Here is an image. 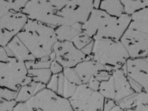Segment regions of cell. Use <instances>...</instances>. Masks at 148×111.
Returning a JSON list of instances; mask_svg holds the SVG:
<instances>
[{
	"instance_id": "cell-1",
	"label": "cell",
	"mask_w": 148,
	"mask_h": 111,
	"mask_svg": "<svg viewBox=\"0 0 148 111\" xmlns=\"http://www.w3.org/2000/svg\"><path fill=\"white\" fill-rule=\"evenodd\" d=\"M93 9L92 2L88 1H28L23 12L29 19L53 28L75 24H83Z\"/></svg>"
},
{
	"instance_id": "cell-2",
	"label": "cell",
	"mask_w": 148,
	"mask_h": 111,
	"mask_svg": "<svg viewBox=\"0 0 148 111\" xmlns=\"http://www.w3.org/2000/svg\"><path fill=\"white\" fill-rule=\"evenodd\" d=\"M130 22V16L125 14L115 17L99 9H93L82 24V32L93 40L107 38L119 41Z\"/></svg>"
},
{
	"instance_id": "cell-3",
	"label": "cell",
	"mask_w": 148,
	"mask_h": 111,
	"mask_svg": "<svg viewBox=\"0 0 148 111\" xmlns=\"http://www.w3.org/2000/svg\"><path fill=\"white\" fill-rule=\"evenodd\" d=\"M17 37L35 59L51 54L58 41L54 28L32 19H28Z\"/></svg>"
},
{
	"instance_id": "cell-4",
	"label": "cell",
	"mask_w": 148,
	"mask_h": 111,
	"mask_svg": "<svg viewBox=\"0 0 148 111\" xmlns=\"http://www.w3.org/2000/svg\"><path fill=\"white\" fill-rule=\"evenodd\" d=\"M91 57L110 71L121 69L129 58L120 41L107 38L94 40Z\"/></svg>"
},
{
	"instance_id": "cell-5",
	"label": "cell",
	"mask_w": 148,
	"mask_h": 111,
	"mask_svg": "<svg viewBox=\"0 0 148 111\" xmlns=\"http://www.w3.org/2000/svg\"><path fill=\"white\" fill-rule=\"evenodd\" d=\"M32 81L28 75L25 62L9 58L0 61V86L17 91L22 86Z\"/></svg>"
},
{
	"instance_id": "cell-6",
	"label": "cell",
	"mask_w": 148,
	"mask_h": 111,
	"mask_svg": "<svg viewBox=\"0 0 148 111\" xmlns=\"http://www.w3.org/2000/svg\"><path fill=\"white\" fill-rule=\"evenodd\" d=\"M73 111H103L105 98L86 84L78 85L69 99Z\"/></svg>"
},
{
	"instance_id": "cell-7",
	"label": "cell",
	"mask_w": 148,
	"mask_h": 111,
	"mask_svg": "<svg viewBox=\"0 0 148 111\" xmlns=\"http://www.w3.org/2000/svg\"><path fill=\"white\" fill-rule=\"evenodd\" d=\"M27 103L30 111H73L68 99L46 88Z\"/></svg>"
},
{
	"instance_id": "cell-8",
	"label": "cell",
	"mask_w": 148,
	"mask_h": 111,
	"mask_svg": "<svg viewBox=\"0 0 148 111\" xmlns=\"http://www.w3.org/2000/svg\"><path fill=\"white\" fill-rule=\"evenodd\" d=\"M28 19L22 12H10L0 17V46L5 47L17 36Z\"/></svg>"
},
{
	"instance_id": "cell-9",
	"label": "cell",
	"mask_w": 148,
	"mask_h": 111,
	"mask_svg": "<svg viewBox=\"0 0 148 111\" xmlns=\"http://www.w3.org/2000/svg\"><path fill=\"white\" fill-rule=\"evenodd\" d=\"M119 41L125 49L129 58L147 57L148 34L128 27Z\"/></svg>"
},
{
	"instance_id": "cell-10",
	"label": "cell",
	"mask_w": 148,
	"mask_h": 111,
	"mask_svg": "<svg viewBox=\"0 0 148 111\" xmlns=\"http://www.w3.org/2000/svg\"><path fill=\"white\" fill-rule=\"evenodd\" d=\"M53 53L55 61L64 69L73 68L83 61L91 59V57L86 56L77 49L72 41H57L53 46Z\"/></svg>"
},
{
	"instance_id": "cell-11",
	"label": "cell",
	"mask_w": 148,
	"mask_h": 111,
	"mask_svg": "<svg viewBox=\"0 0 148 111\" xmlns=\"http://www.w3.org/2000/svg\"><path fill=\"white\" fill-rule=\"evenodd\" d=\"M128 79L141 85L148 91V58H128L122 67Z\"/></svg>"
},
{
	"instance_id": "cell-12",
	"label": "cell",
	"mask_w": 148,
	"mask_h": 111,
	"mask_svg": "<svg viewBox=\"0 0 148 111\" xmlns=\"http://www.w3.org/2000/svg\"><path fill=\"white\" fill-rule=\"evenodd\" d=\"M111 78L113 82L115 101L116 103L134 92L130 85L125 73L122 68L112 71L111 72Z\"/></svg>"
},
{
	"instance_id": "cell-13",
	"label": "cell",
	"mask_w": 148,
	"mask_h": 111,
	"mask_svg": "<svg viewBox=\"0 0 148 111\" xmlns=\"http://www.w3.org/2000/svg\"><path fill=\"white\" fill-rule=\"evenodd\" d=\"M77 75L82 84H87L90 78L95 75V74L101 70H108L102 65L91 60H86L73 67ZM112 72V71H111Z\"/></svg>"
},
{
	"instance_id": "cell-14",
	"label": "cell",
	"mask_w": 148,
	"mask_h": 111,
	"mask_svg": "<svg viewBox=\"0 0 148 111\" xmlns=\"http://www.w3.org/2000/svg\"><path fill=\"white\" fill-rule=\"evenodd\" d=\"M4 48L9 57L15 58L18 61L27 62L35 60L17 36L12 40Z\"/></svg>"
},
{
	"instance_id": "cell-15",
	"label": "cell",
	"mask_w": 148,
	"mask_h": 111,
	"mask_svg": "<svg viewBox=\"0 0 148 111\" xmlns=\"http://www.w3.org/2000/svg\"><path fill=\"white\" fill-rule=\"evenodd\" d=\"M45 88L46 85L42 83L32 81L18 89L15 100L17 103H25Z\"/></svg>"
},
{
	"instance_id": "cell-16",
	"label": "cell",
	"mask_w": 148,
	"mask_h": 111,
	"mask_svg": "<svg viewBox=\"0 0 148 111\" xmlns=\"http://www.w3.org/2000/svg\"><path fill=\"white\" fill-rule=\"evenodd\" d=\"M82 24L61 25L55 28V34L58 41H72L82 32Z\"/></svg>"
},
{
	"instance_id": "cell-17",
	"label": "cell",
	"mask_w": 148,
	"mask_h": 111,
	"mask_svg": "<svg viewBox=\"0 0 148 111\" xmlns=\"http://www.w3.org/2000/svg\"><path fill=\"white\" fill-rule=\"evenodd\" d=\"M130 29L148 34V7L142 9L130 16Z\"/></svg>"
},
{
	"instance_id": "cell-18",
	"label": "cell",
	"mask_w": 148,
	"mask_h": 111,
	"mask_svg": "<svg viewBox=\"0 0 148 111\" xmlns=\"http://www.w3.org/2000/svg\"><path fill=\"white\" fill-rule=\"evenodd\" d=\"M141 103H148L147 92H133V94L117 101L116 103L124 111H126L134 109Z\"/></svg>"
},
{
	"instance_id": "cell-19",
	"label": "cell",
	"mask_w": 148,
	"mask_h": 111,
	"mask_svg": "<svg viewBox=\"0 0 148 111\" xmlns=\"http://www.w3.org/2000/svg\"><path fill=\"white\" fill-rule=\"evenodd\" d=\"M99 9L112 17H118L124 14L122 4L120 0L101 1Z\"/></svg>"
},
{
	"instance_id": "cell-20",
	"label": "cell",
	"mask_w": 148,
	"mask_h": 111,
	"mask_svg": "<svg viewBox=\"0 0 148 111\" xmlns=\"http://www.w3.org/2000/svg\"><path fill=\"white\" fill-rule=\"evenodd\" d=\"M28 75L32 78V81L46 85L49 81L53 74L49 68L34 69H28Z\"/></svg>"
},
{
	"instance_id": "cell-21",
	"label": "cell",
	"mask_w": 148,
	"mask_h": 111,
	"mask_svg": "<svg viewBox=\"0 0 148 111\" xmlns=\"http://www.w3.org/2000/svg\"><path fill=\"white\" fill-rule=\"evenodd\" d=\"M121 3L123 6L124 14L129 16L142 9L148 7V0H122Z\"/></svg>"
},
{
	"instance_id": "cell-22",
	"label": "cell",
	"mask_w": 148,
	"mask_h": 111,
	"mask_svg": "<svg viewBox=\"0 0 148 111\" xmlns=\"http://www.w3.org/2000/svg\"><path fill=\"white\" fill-rule=\"evenodd\" d=\"M98 91L105 99L115 101V90L111 76L109 80L100 83Z\"/></svg>"
},
{
	"instance_id": "cell-23",
	"label": "cell",
	"mask_w": 148,
	"mask_h": 111,
	"mask_svg": "<svg viewBox=\"0 0 148 111\" xmlns=\"http://www.w3.org/2000/svg\"><path fill=\"white\" fill-rule=\"evenodd\" d=\"M53 60H54V56L53 53H52L49 56L27 62H25V64L27 69H47L49 68L50 64Z\"/></svg>"
},
{
	"instance_id": "cell-24",
	"label": "cell",
	"mask_w": 148,
	"mask_h": 111,
	"mask_svg": "<svg viewBox=\"0 0 148 111\" xmlns=\"http://www.w3.org/2000/svg\"><path fill=\"white\" fill-rule=\"evenodd\" d=\"M92 41L93 40L82 32L72 41V42L77 49L81 50Z\"/></svg>"
},
{
	"instance_id": "cell-25",
	"label": "cell",
	"mask_w": 148,
	"mask_h": 111,
	"mask_svg": "<svg viewBox=\"0 0 148 111\" xmlns=\"http://www.w3.org/2000/svg\"><path fill=\"white\" fill-rule=\"evenodd\" d=\"M64 77L70 82L73 83L77 86L82 85L79 77L77 75L76 72L73 68H66L64 69L62 72Z\"/></svg>"
},
{
	"instance_id": "cell-26",
	"label": "cell",
	"mask_w": 148,
	"mask_h": 111,
	"mask_svg": "<svg viewBox=\"0 0 148 111\" xmlns=\"http://www.w3.org/2000/svg\"><path fill=\"white\" fill-rule=\"evenodd\" d=\"M16 95L17 91L0 86V99L9 101L15 100Z\"/></svg>"
},
{
	"instance_id": "cell-27",
	"label": "cell",
	"mask_w": 148,
	"mask_h": 111,
	"mask_svg": "<svg viewBox=\"0 0 148 111\" xmlns=\"http://www.w3.org/2000/svg\"><path fill=\"white\" fill-rule=\"evenodd\" d=\"M17 102L16 100H6L0 99V111H12Z\"/></svg>"
},
{
	"instance_id": "cell-28",
	"label": "cell",
	"mask_w": 148,
	"mask_h": 111,
	"mask_svg": "<svg viewBox=\"0 0 148 111\" xmlns=\"http://www.w3.org/2000/svg\"><path fill=\"white\" fill-rule=\"evenodd\" d=\"M111 72H112L108 70H101L97 72L94 77L101 83L109 80L111 76Z\"/></svg>"
},
{
	"instance_id": "cell-29",
	"label": "cell",
	"mask_w": 148,
	"mask_h": 111,
	"mask_svg": "<svg viewBox=\"0 0 148 111\" xmlns=\"http://www.w3.org/2000/svg\"><path fill=\"white\" fill-rule=\"evenodd\" d=\"M49 69L53 75L62 73L64 70V68L62 67L61 65L58 63L56 61H55V60H53V61L51 62Z\"/></svg>"
},
{
	"instance_id": "cell-30",
	"label": "cell",
	"mask_w": 148,
	"mask_h": 111,
	"mask_svg": "<svg viewBox=\"0 0 148 111\" xmlns=\"http://www.w3.org/2000/svg\"><path fill=\"white\" fill-rule=\"evenodd\" d=\"M87 86H88L90 89L95 90V91H98L99 90V85H100V82L97 80L96 78L92 77L90 78V80L89 82L87 83Z\"/></svg>"
},
{
	"instance_id": "cell-31",
	"label": "cell",
	"mask_w": 148,
	"mask_h": 111,
	"mask_svg": "<svg viewBox=\"0 0 148 111\" xmlns=\"http://www.w3.org/2000/svg\"><path fill=\"white\" fill-rule=\"evenodd\" d=\"M116 102L112 99H105L103 106V111H110L116 105Z\"/></svg>"
},
{
	"instance_id": "cell-32",
	"label": "cell",
	"mask_w": 148,
	"mask_h": 111,
	"mask_svg": "<svg viewBox=\"0 0 148 111\" xmlns=\"http://www.w3.org/2000/svg\"><path fill=\"white\" fill-rule=\"evenodd\" d=\"M130 85L131 88L132 90L134 91V92H141L143 91H146L143 88V87L138 84V83H136L135 82H134L133 80H130L128 78ZM147 92V91H146Z\"/></svg>"
},
{
	"instance_id": "cell-33",
	"label": "cell",
	"mask_w": 148,
	"mask_h": 111,
	"mask_svg": "<svg viewBox=\"0 0 148 111\" xmlns=\"http://www.w3.org/2000/svg\"><path fill=\"white\" fill-rule=\"evenodd\" d=\"M12 111H30L29 106L25 103H17Z\"/></svg>"
},
{
	"instance_id": "cell-34",
	"label": "cell",
	"mask_w": 148,
	"mask_h": 111,
	"mask_svg": "<svg viewBox=\"0 0 148 111\" xmlns=\"http://www.w3.org/2000/svg\"><path fill=\"white\" fill-rule=\"evenodd\" d=\"M93 41L94 40L91 41V42L89 44H88L82 49L80 50L83 54L88 57H91L92 51V47H93Z\"/></svg>"
},
{
	"instance_id": "cell-35",
	"label": "cell",
	"mask_w": 148,
	"mask_h": 111,
	"mask_svg": "<svg viewBox=\"0 0 148 111\" xmlns=\"http://www.w3.org/2000/svg\"><path fill=\"white\" fill-rule=\"evenodd\" d=\"M9 58L4 47L0 46V61H6Z\"/></svg>"
},
{
	"instance_id": "cell-36",
	"label": "cell",
	"mask_w": 148,
	"mask_h": 111,
	"mask_svg": "<svg viewBox=\"0 0 148 111\" xmlns=\"http://www.w3.org/2000/svg\"><path fill=\"white\" fill-rule=\"evenodd\" d=\"M100 3H101V1H99V0H95V1H93V8H94V9H99V5H100Z\"/></svg>"
},
{
	"instance_id": "cell-37",
	"label": "cell",
	"mask_w": 148,
	"mask_h": 111,
	"mask_svg": "<svg viewBox=\"0 0 148 111\" xmlns=\"http://www.w3.org/2000/svg\"><path fill=\"white\" fill-rule=\"evenodd\" d=\"M110 111H124L119 106H118L117 104L115 105L114 107L111 109Z\"/></svg>"
}]
</instances>
